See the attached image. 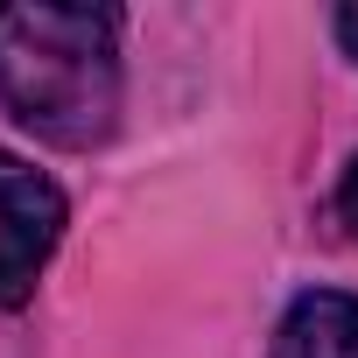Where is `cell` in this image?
<instances>
[{"label":"cell","mask_w":358,"mask_h":358,"mask_svg":"<svg viewBox=\"0 0 358 358\" xmlns=\"http://www.w3.org/2000/svg\"><path fill=\"white\" fill-rule=\"evenodd\" d=\"M337 218L358 232V155H351V169H344V183H337Z\"/></svg>","instance_id":"277c9868"},{"label":"cell","mask_w":358,"mask_h":358,"mask_svg":"<svg viewBox=\"0 0 358 358\" xmlns=\"http://www.w3.org/2000/svg\"><path fill=\"white\" fill-rule=\"evenodd\" d=\"M0 106L50 148H99L120 127V15L113 8H0Z\"/></svg>","instance_id":"6da1fadb"},{"label":"cell","mask_w":358,"mask_h":358,"mask_svg":"<svg viewBox=\"0 0 358 358\" xmlns=\"http://www.w3.org/2000/svg\"><path fill=\"white\" fill-rule=\"evenodd\" d=\"M267 358H358V295H344V288H302L281 309Z\"/></svg>","instance_id":"3957f363"},{"label":"cell","mask_w":358,"mask_h":358,"mask_svg":"<svg viewBox=\"0 0 358 358\" xmlns=\"http://www.w3.org/2000/svg\"><path fill=\"white\" fill-rule=\"evenodd\" d=\"M330 29H337L344 57H358V8H337V15H330Z\"/></svg>","instance_id":"5b68a950"},{"label":"cell","mask_w":358,"mask_h":358,"mask_svg":"<svg viewBox=\"0 0 358 358\" xmlns=\"http://www.w3.org/2000/svg\"><path fill=\"white\" fill-rule=\"evenodd\" d=\"M64 239V190L0 148V309H22Z\"/></svg>","instance_id":"7a4b0ae2"}]
</instances>
